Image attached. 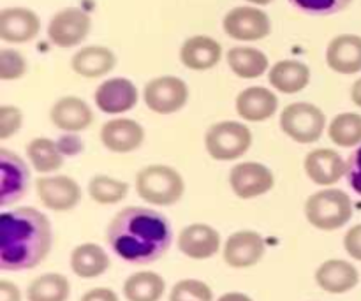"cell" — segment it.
<instances>
[{
    "instance_id": "6da1fadb",
    "label": "cell",
    "mask_w": 361,
    "mask_h": 301,
    "mask_svg": "<svg viewBox=\"0 0 361 301\" xmlns=\"http://www.w3.org/2000/svg\"><path fill=\"white\" fill-rule=\"evenodd\" d=\"M106 242L122 261L130 264H152L171 247V224L161 211L127 207L109 221Z\"/></svg>"
},
{
    "instance_id": "7a4b0ae2",
    "label": "cell",
    "mask_w": 361,
    "mask_h": 301,
    "mask_svg": "<svg viewBox=\"0 0 361 301\" xmlns=\"http://www.w3.org/2000/svg\"><path fill=\"white\" fill-rule=\"evenodd\" d=\"M51 245V222L42 211L20 207L0 215V270H32L48 257Z\"/></svg>"
},
{
    "instance_id": "3957f363",
    "label": "cell",
    "mask_w": 361,
    "mask_h": 301,
    "mask_svg": "<svg viewBox=\"0 0 361 301\" xmlns=\"http://www.w3.org/2000/svg\"><path fill=\"white\" fill-rule=\"evenodd\" d=\"M136 192L155 207H171L183 197L185 182L171 166L152 164L136 175Z\"/></svg>"
},
{
    "instance_id": "277c9868",
    "label": "cell",
    "mask_w": 361,
    "mask_h": 301,
    "mask_svg": "<svg viewBox=\"0 0 361 301\" xmlns=\"http://www.w3.org/2000/svg\"><path fill=\"white\" fill-rule=\"evenodd\" d=\"M305 217L319 231H337L353 217V201L344 190L323 189L305 203Z\"/></svg>"
},
{
    "instance_id": "5b68a950",
    "label": "cell",
    "mask_w": 361,
    "mask_h": 301,
    "mask_svg": "<svg viewBox=\"0 0 361 301\" xmlns=\"http://www.w3.org/2000/svg\"><path fill=\"white\" fill-rule=\"evenodd\" d=\"M252 133L243 123L226 120L212 125L204 136L208 155L215 161H236L249 152Z\"/></svg>"
},
{
    "instance_id": "8992f818",
    "label": "cell",
    "mask_w": 361,
    "mask_h": 301,
    "mask_svg": "<svg viewBox=\"0 0 361 301\" xmlns=\"http://www.w3.org/2000/svg\"><path fill=\"white\" fill-rule=\"evenodd\" d=\"M324 127H326V116L310 102H293L282 109L281 129L296 143H316L323 136Z\"/></svg>"
},
{
    "instance_id": "52a82bcc",
    "label": "cell",
    "mask_w": 361,
    "mask_h": 301,
    "mask_svg": "<svg viewBox=\"0 0 361 301\" xmlns=\"http://www.w3.org/2000/svg\"><path fill=\"white\" fill-rule=\"evenodd\" d=\"M143 101L150 111L157 115H171L180 111L189 101V87L176 76H159L147 83Z\"/></svg>"
},
{
    "instance_id": "ba28073f",
    "label": "cell",
    "mask_w": 361,
    "mask_h": 301,
    "mask_svg": "<svg viewBox=\"0 0 361 301\" xmlns=\"http://www.w3.org/2000/svg\"><path fill=\"white\" fill-rule=\"evenodd\" d=\"M90 30V14L80 7H66L49 20L48 39L56 48H74L88 37Z\"/></svg>"
},
{
    "instance_id": "9c48e42d",
    "label": "cell",
    "mask_w": 361,
    "mask_h": 301,
    "mask_svg": "<svg viewBox=\"0 0 361 301\" xmlns=\"http://www.w3.org/2000/svg\"><path fill=\"white\" fill-rule=\"evenodd\" d=\"M35 192L42 207L51 211H71L81 201V187L67 175L39 176L35 180Z\"/></svg>"
},
{
    "instance_id": "30bf717a",
    "label": "cell",
    "mask_w": 361,
    "mask_h": 301,
    "mask_svg": "<svg viewBox=\"0 0 361 301\" xmlns=\"http://www.w3.org/2000/svg\"><path fill=\"white\" fill-rule=\"evenodd\" d=\"M222 28L235 41L252 42L268 37L271 32V21L264 11L257 7L242 6L229 11L222 20Z\"/></svg>"
},
{
    "instance_id": "8fae6325",
    "label": "cell",
    "mask_w": 361,
    "mask_h": 301,
    "mask_svg": "<svg viewBox=\"0 0 361 301\" xmlns=\"http://www.w3.org/2000/svg\"><path fill=\"white\" fill-rule=\"evenodd\" d=\"M30 171L23 159L14 152L0 148V207L14 204L27 194Z\"/></svg>"
},
{
    "instance_id": "7c38bea8",
    "label": "cell",
    "mask_w": 361,
    "mask_h": 301,
    "mask_svg": "<svg viewBox=\"0 0 361 301\" xmlns=\"http://www.w3.org/2000/svg\"><path fill=\"white\" fill-rule=\"evenodd\" d=\"M229 185L240 199H254L274 189L275 176L259 162H240L229 173Z\"/></svg>"
},
{
    "instance_id": "4fadbf2b",
    "label": "cell",
    "mask_w": 361,
    "mask_h": 301,
    "mask_svg": "<svg viewBox=\"0 0 361 301\" xmlns=\"http://www.w3.org/2000/svg\"><path fill=\"white\" fill-rule=\"evenodd\" d=\"M264 250V238L256 231L250 229H242L236 231L226 240L224 252H222V259L229 268L235 270H245V268H252L263 259Z\"/></svg>"
},
{
    "instance_id": "5bb4252c",
    "label": "cell",
    "mask_w": 361,
    "mask_h": 301,
    "mask_svg": "<svg viewBox=\"0 0 361 301\" xmlns=\"http://www.w3.org/2000/svg\"><path fill=\"white\" fill-rule=\"evenodd\" d=\"M136 85L127 78H111L99 85L94 94L95 106L106 115H122L137 104Z\"/></svg>"
},
{
    "instance_id": "9a60e30c",
    "label": "cell",
    "mask_w": 361,
    "mask_h": 301,
    "mask_svg": "<svg viewBox=\"0 0 361 301\" xmlns=\"http://www.w3.org/2000/svg\"><path fill=\"white\" fill-rule=\"evenodd\" d=\"M41 32V20L27 7H6L0 11V39L11 44L34 41Z\"/></svg>"
},
{
    "instance_id": "2e32d148",
    "label": "cell",
    "mask_w": 361,
    "mask_h": 301,
    "mask_svg": "<svg viewBox=\"0 0 361 301\" xmlns=\"http://www.w3.org/2000/svg\"><path fill=\"white\" fill-rule=\"evenodd\" d=\"M221 249V235L208 224H190L178 235V250L189 259L204 261Z\"/></svg>"
},
{
    "instance_id": "e0dca14e",
    "label": "cell",
    "mask_w": 361,
    "mask_h": 301,
    "mask_svg": "<svg viewBox=\"0 0 361 301\" xmlns=\"http://www.w3.org/2000/svg\"><path fill=\"white\" fill-rule=\"evenodd\" d=\"M101 141L113 154H130L145 141V129L130 118H113L101 129Z\"/></svg>"
},
{
    "instance_id": "ac0fdd59",
    "label": "cell",
    "mask_w": 361,
    "mask_h": 301,
    "mask_svg": "<svg viewBox=\"0 0 361 301\" xmlns=\"http://www.w3.org/2000/svg\"><path fill=\"white\" fill-rule=\"evenodd\" d=\"M305 173L316 185H335L348 173V162L331 148H317L305 157Z\"/></svg>"
},
{
    "instance_id": "d6986e66",
    "label": "cell",
    "mask_w": 361,
    "mask_h": 301,
    "mask_svg": "<svg viewBox=\"0 0 361 301\" xmlns=\"http://www.w3.org/2000/svg\"><path fill=\"white\" fill-rule=\"evenodd\" d=\"M49 120L56 129L63 133H81L92 125L94 113L83 99L76 95H67L51 106Z\"/></svg>"
},
{
    "instance_id": "ffe728a7",
    "label": "cell",
    "mask_w": 361,
    "mask_h": 301,
    "mask_svg": "<svg viewBox=\"0 0 361 301\" xmlns=\"http://www.w3.org/2000/svg\"><path fill=\"white\" fill-rule=\"evenodd\" d=\"M316 282L324 293L345 295L358 285L360 274L349 261L328 259L316 270Z\"/></svg>"
},
{
    "instance_id": "44dd1931",
    "label": "cell",
    "mask_w": 361,
    "mask_h": 301,
    "mask_svg": "<svg viewBox=\"0 0 361 301\" xmlns=\"http://www.w3.org/2000/svg\"><path fill=\"white\" fill-rule=\"evenodd\" d=\"M326 63L338 74L361 73V37L355 34H341L330 41L326 48Z\"/></svg>"
},
{
    "instance_id": "7402d4cb",
    "label": "cell",
    "mask_w": 361,
    "mask_h": 301,
    "mask_svg": "<svg viewBox=\"0 0 361 301\" xmlns=\"http://www.w3.org/2000/svg\"><path fill=\"white\" fill-rule=\"evenodd\" d=\"M279 109V99L270 88L249 87L236 97V113L247 122H264Z\"/></svg>"
},
{
    "instance_id": "603a6c76",
    "label": "cell",
    "mask_w": 361,
    "mask_h": 301,
    "mask_svg": "<svg viewBox=\"0 0 361 301\" xmlns=\"http://www.w3.org/2000/svg\"><path fill=\"white\" fill-rule=\"evenodd\" d=\"M221 59L222 46L208 35H192L180 48V62L190 70H210Z\"/></svg>"
},
{
    "instance_id": "cb8c5ba5",
    "label": "cell",
    "mask_w": 361,
    "mask_h": 301,
    "mask_svg": "<svg viewBox=\"0 0 361 301\" xmlns=\"http://www.w3.org/2000/svg\"><path fill=\"white\" fill-rule=\"evenodd\" d=\"M71 67L81 78L95 80L111 73L116 67V55L106 46H85L74 53Z\"/></svg>"
},
{
    "instance_id": "d4e9b609",
    "label": "cell",
    "mask_w": 361,
    "mask_h": 301,
    "mask_svg": "<svg viewBox=\"0 0 361 301\" xmlns=\"http://www.w3.org/2000/svg\"><path fill=\"white\" fill-rule=\"evenodd\" d=\"M268 80L282 94H298L310 83V69L300 60H281L270 69Z\"/></svg>"
},
{
    "instance_id": "484cf974",
    "label": "cell",
    "mask_w": 361,
    "mask_h": 301,
    "mask_svg": "<svg viewBox=\"0 0 361 301\" xmlns=\"http://www.w3.org/2000/svg\"><path fill=\"white\" fill-rule=\"evenodd\" d=\"M71 270L80 278H97L109 268V256L97 243H81L71 254Z\"/></svg>"
},
{
    "instance_id": "4316f807",
    "label": "cell",
    "mask_w": 361,
    "mask_h": 301,
    "mask_svg": "<svg viewBox=\"0 0 361 301\" xmlns=\"http://www.w3.org/2000/svg\"><path fill=\"white\" fill-rule=\"evenodd\" d=\"M228 66L243 80L261 78L268 70V56L261 49L250 46H235L228 51Z\"/></svg>"
},
{
    "instance_id": "83f0119b",
    "label": "cell",
    "mask_w": 361,
    "mask_h": 301,
    "mask_svg": "<svg viewBox=\"0 0 361 301\" xmlns=\"http://www.w3.org/2000/svg\"><path fill=\"white\" fill-rule=\"evenodd\" d=\"M127 301H161L166 293V282L155 271H136L123 282Z\"/></svg>"
},
{
    "instance_id": "f1b7e54d",
    "label": "cell",
    "mask_w": 361,
    "mask_h": 301,
    "mask_svg": "<svg viewBox=\"0 0 361 301\" xmlns=\"http://www.w3.org/2000/svg\"><path fill=\"white\" fill-rule=\"evenodd\" d=\"M27 157L32 168L41 175L59 171L63 166V154L56 141L49 137H35L27 145Z\"/></svg>"
},
{
    "instance_id": "f546056e",
    "label": "cell",
    "mask_w": 361,
    "mask_h": 301,
    "mask_svg": "<svg viewBox=\"0 0 361 301\" xmlns=\"http://www.w3.org/2000/svg\"><path fill=\"white\" fill-rule=\"evenodd\" d=\"M71 296V284L62 274H42L28 284V301H67Z\"/></svg>"
},
{
    "instance_id": "4dcf8cb0",
    "label": "cell",
    "mask_w": 361,
    "mask_h": 301,
    "mask_svg": "<svg viewBox=\"0 0 361 301\" xmlns=\"http://www.w3.org/2000/svg\"><path fill=\"white\" fill-rule=\"evenodd\" d=\"M129 194V185L122 180L111 178L108 175H95L88 182V196L97 204H116Z\"/></svg>"
},
{
    "instance_id": "1f68e13d",
    "label": "cell",
    "mask_w": 361,
    "mask_h": 301,
    "mask_svg": "<svg viewBox=\"0 0 361 301\" xmlns=\"http://www.w3.org/2000/svg\"><path fill=\"white\" fill-rule=\"evenodd\" d=\"M330 140L342 148L361 145V115L358 113H341L330 123Z\"/></svg>"
},
{
    "instance_id": "d6a6232c",
    "label": "cell",
    "mask_w": 361,
    "mask_h": 301,
    "mask_svg": "<svg viewBox=\"0 0 361 301\" xmlns=\"http://www.w3.org/2000/svg\"><path fill=\"white\" fill-rule=\"evenodd\" d=\"M169 301H214V291L207 282L185 278L173 285Z\"/></svg>"
},
{
    "instance_id": "836d02e7",
    "label": "cell",
    "mask_w": 361,
    "mask_h": 301,
    "mask_svg": "<svg viewBox=\"0 0 361 301\" xmlns=\"http://www.w3.org/2000/svg\"><path fill=\"white\" fill-rule=\"evenodd\" d=\"M293 7L312 16H330L348 9L353 0H288Z\"/></svg>"
},
{
    "instance_id": "e575fe53",
    "label": "cell",
    "mask_w": 361,
    "mask_h": 301,
    "mask_svg": "<svg viewBox=\"0 0 361 301\" xmlns=\"http://www.w3.org/2000/svg\"><path fill=\"white\" fill-rule=\"evenodd\" d=\"M27 74V60L20 51L11 48L0 49V80L14 81Z\"/></svg>"
},
{
    "instance_id": "d590c367",
    "label": "cell",
    "mask_w": 361,
    "mask_h": 301,
    "mask_svg": "<svg viewBox=\"0 0 361 301\" xmlns=\"http://www.w3.org/2000/svg\"><path fill=\"white\" fill-rule=\"evenodd\" d=\"M23 125V113L16 106H0V140L6 141Z\"/></svg>"
},
{
    "instance_id": "8d00e7d4",
    "label": "cell",
    "mask_w": 361,
    "mask_h": 301,
    "mask_svg": "<svg viewBox=\"0 0 361 301\" xmlns=\"http://www.w3.org/2000/svg\"><path fill=\"white\" fill-rule=\"evenodd\" d=\"M345 176H348V182L353 187V190L361 196V147L349 157Z\"/></svg>"
},
{
    "instance_id": "74e56055",
    "label": "cell",
    "mask_w": 361,
    "mask_h": 301,
    "mask_svg": "<svg viewBox=\"0 0 361 301\" xmlns=\"http://www.w3.org/2000/svg\"><path fill=\"white\" fill-rule=\"evenodd\" d=\"M56 145H59L63 157H69V155L73 157V155H78L83 150V141H81L78 133H63V136L56 140Z\"/></svg>"
},
{
    "instance_id": "f35d334b",
    "label": "cell",
    "mask_w": 361,
    "mask_h": 301,
    "mask_svg": "<svg viewBox=\"0 0 361 301\" xmlns=\"http://www.w3.org/2000/svg\"><path fill=\"white\" fill-rule=\"evenodd\" d=\"M344 249L353 259L361 263V224L353 226L344 236Z\"/></svg>"
},
{
    "instance_id": "ab89813d",
    "label": "cell",
    "mask_w": 361,
    "mask_h": 301,
    "mask_svg": "<svg viewBox=\"0 0 361 301\" xmlns=\"http://www.w3.org/2000/svg\"><path fill=\"white\" fill-rule=\"evenodd\" d=\"M80 301H118V296L109 288H94L85 293Z\"/></svg>"
},
{
    "instance_id": "60d3db41",
    "label": "cell",
    "mask_w": 361,
    "mask_h": 301,
    "mask_svg": "<svg viewBox=\"0 0 361 301\" xmlns=\"http://www.w3.org/2000/svg\"><path fill=\"white\" fill-rule=\"evenodd\" d=\"M0 301H21V291L11 281H0Z\"/></svg>"
},
{
    "instance_id": "b9f144b4",
    "label": "cell",
    "mask_w": 361,
    "mask_h": 301,
    "mask_svg": "<svg viewBox=\"0 0 361 301\" xmlns=\"http://www.w3.org/2000/svg\"><path fill=\"white\" fill-rule=\"evenodd\" d=\"M217 301H254L250 296L243 295V293H226Z\"/></svg>"
},
{
    "instance_id": "7bdbcfd3",
    "label": "cell",
    "mask_w": 361,
    "mask_h": 301,
    "mask_svg": "<svg viewBox=\"0 0 361 301\" xmlns=\"http://www.w3.org/2000/svg\"><path fill=\"white\" fill-rule=\"evenodd\" d=\"M351 99L358 108H361V78L353 85V90H351Z\"/></svg>"
},
{
    "instance_id": "ee69618b",
    "label": "cell",
    "mask_w": 361,
    "mask_h": 301,
    "mask_svg": "<svg viewBox=\"0 0 361 301\" xmlns=\"http://www.w3.org/2000/svg\"><path fill=\"white\" fill-rule=\"evenodd\" d=\"M245 2L254 4V6H268V4H271L274 0H245Z\"/></svg>"
}]
</instances>
